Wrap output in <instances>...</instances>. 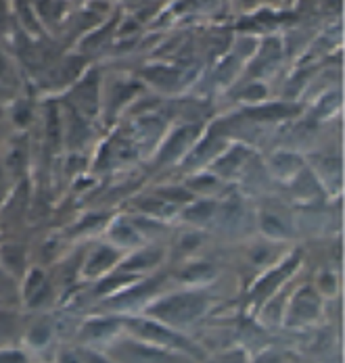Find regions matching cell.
Here are the masks:
<instances>
[{
  "label": "cell",
  "instance_id": "1",
  "mask_svg": "<svg viewBox=\"0 0 345 363\" xmlns=\"http://www.w3.org/2000/svg\"><path fill=\"white\" fill-rule=\"evenodd\" d=\"M205 311V298L199 294H176L170 296L153 307L155 315L163 318L165 322H191Z\"/></svg>",
  "mask_w": 345,
  "mask_h": 363
},
{
  "label": "cell",
  "instance_id": "2",
  "mask_svg": "<svg viewBox=\"0 0 345 363\" xmlns=\"http://www.w3.org/2000/svg\"><path fill=\"white\" fill-rule=\"evenodd\" d=\"M115 357L119 362L128 363H182L178 357H174L168 351L149 349V347L138 345V342H126V345L117 347Z\"/></svg>",
  "mask_w": 345,
  "mask_h": 363
},
{
  "label": "cell",
  "instance_id": "3",
  "mask_svg": "<svg viewBox=\"0 0 345 363\" xmlns=\"http://www.w3.org/2000/svg\"><path fill=\"white\" fill-rule=\"evenodd\" d=\"M132 328H134L141 336H145V338H149V340H153V342L165 345V347H178V349H185V351L195 353V347H192L187 338H182V336H178V334H174V332L161 328L159 324H153V322H132Z\"/></svg>",
  "mask_w": 345,
  "mask_h": 363
},
{
  "label": "cell",
  "instance_id": "4",
  "mask_svg": "<svg viewBox=\"0 0 345 363\" xmlns=\"http://www.w3.org/2000/svg\"><path fill=\"white\" fill-rule=\"evenodd\" d=\"M0 267L11 276H23L28 272L26 249L19 245H2L0 247Z\"/></svg>",
  "mask_w": 345,
  "mask_h": 363
},
{
  "label": "cell",
  "instance_id": "5",
  "mask_svg": "<svg viewBox=\"0 0 345 363\" xmlns=\"http://www.w3.org/2000/svg\"><path fill=\"white\" fill-rule=\"evenodd\" d=\"M46 292V278L40 269L26 272V284H23V296L30 305H36L40 301V294Z\"/></svg>",
  "mask_w": 345,
  "mask_h": 363
},
{
  "label": "cell",
  "instance_id": "6",
  "mask_svg": "<svg viewBox=\"0 0 345 363\" xmlns=\"http://www.w3.org/2000/svg\"><path fill=\"white\" fill-rule=\"evenodd\" d=\"M295 263H297V261H295V259H291V261H289V263H285L280 269H276V272H272L270 276H266V278L258 284V289L253 291V296H256V298H260V296H266L268 292H272L274 286H278V282H283V280L293 272Z\"/></svg>",
  "mask_w": 345,
  "mask_h": 363
},
{
  "label": "cell",
  "instance_id": "7",
  "mask_svg": "<svg viewBox=\"0 0 345 363\" xmlns=\"http://www.w3.org/2000/svg\"><path fill=\"white\" fill-rule=\"evenodd\" d=\"M94 79H97V75L92 73L86 82L80 84V88L76 90V99L86 111L94 109V103H97V82Z\"/></svg>",
  "mask_w": 345,
  "mask_h": 363
},
{
  "label": "cell",
  "instance_id": "8",
  "mask_svg": "<svg viewBox=\"0 0 345 363\" xmlns=\"http://www.w3.org/2000/svg\"><path fill=\"white\" fill-rule=\"evenodd\" d=\"M115 259H117V255H115L111 249L103 247V249H99L97 253L92 255V259L88 261V267H86V272H88V274L103 272V269H107L109 265H114Z\"/></svg>",
  "mask_w": 345,
  "mask_h": 363
},
{
  "label": "cell",
  "instance_id": "9",
  "mask_svg": "<svg viewBox=\"0 0 345 363\" xmlns=\"http://www.w3.org/2000/svg\"><path fill=\"white\" fill-rule=\"evenodd\" d=\"M318 311V298L312 291H302L295 298V313L302 318H312Z\"/></svg>",
  "mask_w": 345,
  "mask_h": 363
},
{
  "label": "cell",
  "instance_id": "10",
  "mask_svg": "<svg viewBox=\"0 0 345 363\" xmlns=\"http://www.w3.org/2000/svg\"><path fill=\"white\" fill-rule=\"evenodd\" d=\"M159 257H161V255L157 253V251H145V253H138V255H134L132 259H128L124 267H126V269L151 267V265H155V263L159 261Z\"/></svg>",
  "mask_w": 345,
  "mask_h": 363
},
{
  "label": "cell",
  "instance_id": "11",
  "mask_svg": "<svg viewBox=\"0 0 345 363\" xmlns=\"http://www.w3.org/2000/svg\"><path fill=\"white\" fill-rule=\"evenodd\" d=\"M295 111H297V107H293V105H270V107H264V109L251 111V115L270 119V117H287V115H291Z\"/></svg>",
  "mask_w": 345,
  "mask_h": 363
},
{
  "label": "cell",
  "instance_id": "12",
  "mask_svg": "<svg viewBox=\"0 0 345 363\" xmlns=\"http://www.w3.org/2000/svg\"><path fill=\"white\" fill-rule=\"evenodd\" d=\"M48 338H50V328L46 326V324H36V326L30 328V332H28V342L34 345V347L46 345Z\"/></svg>",
  "mask_w": 345,
  "mask_h": 363
},
{
  "label": "cell",
  "instance_id": "13",
  "mask_svg": "<svg viewBox=\"0 0 345 363\" xmlns=\"http://www.w3.org/2000/svg\"><path fill=\"white\" fill-rule=\"evenodd\" d=\"M145 75H147V77H151L155 84H161V86H163V84H165V86H170V84H172V82H176V77H178L174 69H165V67H153V69H147Z\"/></svg>",
  "mask_w": 345,
  "mask_h": 363
},
{
  "label": "cell",
  "instance_id": "14",
  "mask_svg": "<svg viewBox=\"0 0 345 363\" xmlns=\"http://www.w3.org/2000/svg\"><path fill=\"white\" fill-rule=\"evenodd\" d=\"M209 276H214V269L209 265H205V263L192 265L187 272H182V278L185 280H199V278H209Z\"/></svg>",
  "mask_w": 345,
  "mask_h": 363
},
{
  "label": "cell",
  "instance_id": "15",
  "mask_svg": "<svg viewBox=\"0 0 345 363\" xmlns=\"http://www.w3.org/2000/svg\"><path fill=\"white\" fill-rule=\"evenodd\" d=\"M0 363H30L19 349H0Z\"/></svg>",
  "mask_w": 345,
  "mask_h": 363
},
{
  "label": "cell",
  "instance_id": "16",
  "mask_svg": "<svg viewBox=\"0 0 345 363\" xmlns=\"http://www.w3.org/2000/svg\"><path fill=\"white\" fill-rule=\"evenodd\" d=\"M126 282H132V278H130V276H115V278L105 280L103 284H99V286H97V292H99V294H103V292L114 291V289L121 286V284H126Z\"/></svg>",
  "mask_w": 345,
  "mask_h": 363
},
{
  "label": "cell",
  "instance_id": "17",
  "mask_svg": "<svg viewBox=\"0 0 345 363\" xmlns=\"http://www.w3.org/2000/svg\"><path fill=\"white\" fill-rule=\"evenodd\" d=\"M59 117H57V109L55 107H50V113H48V136H50V140L53 143H57L59 140Z\"/></svg>",
  "mask_w": 345,
  "mask_h": 363
},
{
  "label": "cell",
  "instance_id": "18",
  "mask_svg": "<svg viewBox=\"0 0 345 363\" xmlns=\"http://www.w3.org/2000/svg\"><path fill=\"white\" fill-rule=\"evenodd\" d=\"M262 228H264L268 234H274V236H278V234H285V228H283V223H280V221H276L274 218H270V216H266V218L262 219Z\"/></svg>",
  "mask_w": 345,
  "mask_h": 363
},
{
  "label": "cell",
  "instance_id": "19",
  "mask_svg": "<svg viewBox=\"0 0 345 363\" xmlns=\"http://www.w3.org/2000/svg\"><path fill=\"white\" fill-rule=\"evenodd\" d=\"M185 140H187V132H180V134H176L174 136V140L168 145V150L163 152V159H170L176 150H178V146H182L185 145Z\"/></svg>",
  "mask_w": 345,
  "mask_h": 363
},
{
  "label": "cell",
  "instance_id": "20",
  "mask_svg": "<svg viewBox=\"0 0 345 363\" xmlns=\"http://www.w3.org/2000/svg\"><path fill=\"white\" fill-rule=\"evenodd\" d=\"M80 362L82 363H109L105 357H101V355H94V353H90V351H80Z\"/></svg>",
  "mask_w": 345,
  "mask_h": 363
},
{
  "label": "cell",
  "instance_id": "21",
  "mask_svg": "<svg viewBox=\"0 0 345 363\" xmlns=\"http://www.w3.org/2000/svg\"><path fill=\"white\" fill-rule=\"evenodd\" d=\"M115 324L111 322H99V324H90V326H86V332H90V334H105V332H109Z\"/></svg>",
  "mask_w": 345,
  "mask_h": 363
},
{
  "label": "cell",
  "instance_id": "22",
  "mask_svg": "<svg viewBox=\"0 0 345 363\" xmlns=\"http://www.w3.org/2000/svg\"><path fill=\"white\" fill-rule=\"evenodd\" d=\"M209 213H212V205H199V207H195V209H191V211H189V216H191L192 219L207 218Z\"/></svg>",
  "mask_w": 345,
  "mask_h": 363
},
{
  "label": "cell",
  "instance_id": "23",
  "mask_svg": "<svg viewBox=\"0 0 345 363\" xmlns=\"http://www.w3.org/2000/svg\"><path fill=\"white\" fill-rule=\"evenodd\" d=\"M59 363H82V362H80V357L74 355V353H61V355H59Z\"/></svg>",
  "mask_w": 345,
  "mask_h": 363
},
{
  "label": "cell",
  "instance_id": "24",
  "mask_svg": "<svg viewBox=\"0 0 345 363\" xmlns=\"http://www.w3.org/2000/svg\"><path fill=\"white\" fill-rule=\"evenodd\" d=\"M262 94H264V90L262 88H256V90H249L245 96H262Z\"/></svg>",
  "mask_w": 345,
  "mask_h": 363
},
{
  "label": "cell",
  "instance_id": "25",
  "mask_svg": "<svg viewBox=\"0 0 345 363\" xmlns=\"http://www.w3.org/2000/svg\"><path fill=\"white\" fill-rule=\"evenodd\" d=\"M6 72V61H4V57L0 55V73Z\"/></svg>",
  "mask_w": 345,
  "mask_h": 363
}]
</instances>
